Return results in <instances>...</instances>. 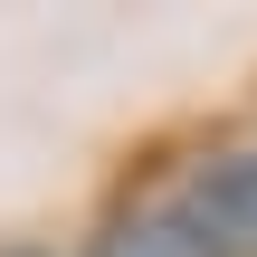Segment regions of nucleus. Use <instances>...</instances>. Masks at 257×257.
Here are the masks:
<instances>
[{
    "label": "nucleus",
    "instance_id": "nucleus-1",
    "mask_svg": "<svg viewBox=\"0 0 257 257\" xmlns=\"http://www.w3.org/2000/svg\"><path fill=\"white\" fill-rule=\"evenodd\" d=\"M181 210L210 229L219 257H257V153H219V162H200V181H191Z\"/></svg>",
    "mask_w": 257,
    "mask_h": 257
},
{
    "label": "nucleus",
    "instance_id": "nucleus-3",
    "mask_svg": "<svg viewBox=\"0 0 257 257\" xmlns=\"http://www.w3.org/2000/svg\"><path fill=\"white\" fill-rule=\"evenodd\" d=\"M19 257H29V248H19Z\"/></svg>",
    "mask_w": 257,
    "mask_h": 257
},
{
    "label": "nucleus",
    "instance_id": "nucleus-2",
    "mask_svg": "<svg viewBox=\"0 0 257 257\" xmlns=\"http://www.w3.org/2000/svg\"><path fill=\"white\" fill-rule=\"evenodd\" d=\"M95 257H219V248H210V229L191 210H124L95 238Z\"/></svg>",
    "mask_w": 257,
    "mask_h": 257
}]
</instances>
